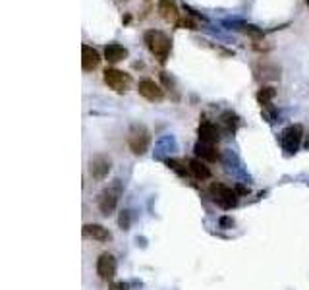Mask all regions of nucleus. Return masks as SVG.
Wrapping results in <instances>:
<instances>
[{
  "instance_id": "8",
  "label": "nucleus",
  "mask_w": 309,
  "mask_h": 290,
  "mask_svg": "<svg viewBox=\"0 0 309 290\" xmlns=\"http://www.w3.org/2000/svg\"><path fill=\"white\" fill-rule=\"evenodd\" d=\"M137 91L147 101H161L162 97H164V89L157 81H153V79H141L139 85H137Z\"/></svg>"
},
{
  "instance_id": "19",
  "label": "nucleus",
  "mask_w": 309,
  "mask_h": 290,
  "mask_svg": "<svg viewBox=\"0 0 309 290\" xmlns=\"http://www.w3.org/2000/svg\"><path fill=\"white\" fill-rule=\"evenodd\" d=\"M221 120H223V124L228 128L230 132H234L236 128H238V124H240V122H238L240 118H238L234 113H230V111H228V113H224L223 116H221Z\"/></svg>"
},
{
  "instance_id": "10",
  "label": "nucleus",
  "mask_w": 309,
  "mask_h": 290,
  "mask_svg": "<svg viewBox=\"0 0 309 290\" xmlns=\"http://www.w3.org/2000/svg\"><path fill=\"white\" fill-rule=\"evenodd\" d=\"M100 64V54L97 49L89 47V45H83L81 47V68L85 72H93L97 66Z\"/></svg>"
},
{
  "instance_id": "1",
  "label": "nucleus",
  "mask_w": 309,
  "mask_h": 290,
  "mask_svg": "<svg viewBox=\"0 0 309 290\" xmlns=\"http://www.w3.org/2000/svg\"><path fill=\"white\" fill-rule=\"evenodd\" d=\"M145 43L159 62L164 64L168 60L170 51H172V41L166 33H162L159 29H149V31H145Z\"/></svg>"
},
{
  "instance_id": "20",
  "label": "nucleus",
  "mask_w": 309,
  "mask_h": 290,
  "mask_svg": "<svg viewBox=\"0 0 309 290\" xmlns=\"http://www.w3.org/2000/svg\"><path fill=\"white\" fill-rule=\"evenodd\" d=\"M166 164L172 168L174 172H178L180 176H187V172H189V168L182 166V163H178V161H174V159H168V161H166Z\"/></svg>"
},
{
  "instance_id": "5",
  "label": "nucleus",
  "mask_w": 309,
  "mask_h": 290,
  "mask_svg": "<svg viewBox=\"0 0 309 290\" xmlns=\"http://www.w3.org/2000/svg\"><path fill=\"white\" fill-rule=\"evenodd\" d=\"M301 139H303V128L299 124H292L282 130L280 134V147L284 149L288 155H294L301 145Z\"/></svg>"
},
{
  "instance_id": "9",
  "label": "nucleus",
  "mask_w": 309,
  "mask_h": 290,
  "mask_svg": "<svg viewBox=\"0 0 309 290\" xmlns=\"http://www.w3.org/2000/svg\"><path fill=\"white\" fill-rule=\"evenodd\" d=\"M111 168H112L111 159L105 157V155H97V157H93L91 163H89V172H91V176L97 178V180H105V178L109 176Z\"/></svg>"
},
{
  "instance_id": "13",
  "label": "nucleus",
  "mask_w": 309,
  "mask_h": 290,
  "mask_svg": "<svg viewBox=\"0 0 309 290\" xmlns=\"http://www.w3.org/2000/svg\"><path fill=\"white\" fill-rule=\"evenodd\" d=\"M128 56V49L122 47V45H118V43H109L107 47H105V58L109 60V62L116 64L124 60Z\"/></svg>"
},
{
  "instance_id": "11",
  "label": "nucleus",
  "mask_w": 309,
  "mask_h": 290,
  "mask_svg": "<svg viewBox=\"0 0 309 290\" xmlns=\"http://www.w3.org/2000/svg\"><path fill=\"white\" fill-rule=\"evenodd\" d=\"M157 10L161 14L162 20H166V22H178L180 18V12H178V4H176V0H159V4H157Z\"/></svg>"
},
{
  "instance_id": "3",
  "label": "nucleus",
  "mask_w": 309,
  "mask_h": 290,
  "mask_svg": "<svg viewBox=\"0 0 309 290\" xmlns=\"http://www.w3.org/2000/svg\"><path fill=\"white\" fill-rule=\"evenodd\" d=\"M149 143H151V134L143 124H134L130 128L128 145H130L134 155H143L149 149Z\"/></svg>"
},
{
  "instance_id": "25",
  "label": "nucleus",
  "mask_w": 309,
  "mask_h": 290,
  "mask_svg": "<svg viewBox=\"0 0 309 290\" xmlns=\"http://www.w3.org/2000/svg\"><path fill=\"white\" fill-rule=\"evenodd\" d=\"M118 288H120V290H128V286H126V284H118Z\"/></svg>"
},
{
  "instance_id": "24",
  "label": "nucleus",
  "mask_w": 309,
  "mask_h": 290,
  "mask_svg": "<svg viewBox=\"0 0 309 290\" xmlns=\"http://www.w3.org/2000/svg\"><path fill=\"white\" fill-rule=\"evenodd\" d=\"M236 191H238V196H246V194H249V188H246V186H238Z\"/></svg>"
},
{
  "instance_id": "22",
  "label": "nucleus",
  "mask_w": 309,
  "mask_h": 290,
  "mask_svg": "<svg viewBox=\"0 0 309 290\" xmlns=\"http://www.w3.org/2000/svg\"><path fill=\"white\" fill-rule=\"evenodd\" d=\"M176 26L184 27V29H185V27H187V29H197V27H195V24H193L189 18H180V20L176 22Z\"/></svg>"
},
{
  "instance_id": "6",
  "label": "nucleus",
  "mask_w": 309,
  "mask_h": 290,
  "mask_svg": "<svg viewBox=\"0 0 309 290\" xmlns=\"http://www.w3.org/2000/svg\"><path fill=\"white\" fill-rule=\"evenodd\" d=\"M102 79L116 93H124V91H128L130 85H132V76L122 72V70H116V68H107L102 72Z\"/></svg>"
},
{
  "instance_id": "4",
  "label": "nucleus",
  "mask_w": 309,
  "mask_h": 290,
  "mask_svg": "<svg viewBox=\"0 0 309 290\" xmlns=\"http://www.w3.org/2000/svg\"><path fill=\"white\" fill-rule=\"evenodd\" d=\"M211 196H213V200L219 203L223 209H232V207H236L238 205V191L232 188H228V186H224V184H221V182H215V184H211Z\"/></svg>"
},
{
  "instance_id": "23",
  "label": "nucleus",
  "mask_w": 309,
  "mask_h": 290,
  "mask_svg": "<svg viewBox=\"0 0 309 290\" xmlns=\"http://www.w3.org/2000/svg\"><path fill=\"white\" fill-rule=\"evenodd\" d=\"M219 225H221V228H232L234 227V219L232 217H223L219 221Z\"/></svg>"
},
{
  "instance_id": "12",
  "label": "nucleus",
  "mask_w": 309,
  "mask_h": 290,
  "mask_svg": "<svg viewBox=\"0 0 309 290\" xmlns=\"http://www.w3.org/2000/svg\"><path fill=\"white\" fill-rule=\"evenodd\" d=\"M197 134H199V141H203V143H211V145L219 143V139H221V134H219L217 126L211 124V122H207V120L201 122Z\"/></svg>"
},
{
  "instance_id": "2",
  "label": "nucleus",
  "mask_w": 309,
  "mask_h": 290,
  "mask_svg": "<svg viewBox=\"0 0 309 290\" xmlns=\"http://www.w3.org/2000/svg\"><path fill=\"white\" fill-rule=\"evenodd\" d=\"M124 191V186H122V180H112L111 184L107 186V188L100 191L99 196V211L102 215H109L116 209V205H118V200H120V196H122Z\"/></svg>"
},
{
  "instance_id": "26",
  "label": "nucleus",
  "mask_w": 309,
  "mask_h": 290,
  "mask_svg": "<svg viewBox=\"0 0 309 290\" xmlns=\"http://www.w3.org/2000/svg\"><path fill=\"white\" fill-rule=\"evenodd\" d=\"M305 2H307V6H309V0H305Z\"/></svg>"
},
{
  "instance_id": "17",
  "label": "nucleus",
  "mask_w": 309,
  "mask_h": 290,
  "mask_svg": "<svg viewBox=\"0 0 309 290\" xmlns=\"http://www.w3.org/2000/svg\"><path fill=\"white\" fill-rule=\"evenodd\" d=\"M274 95H276V89L271 87V85L261 87L259 91H257V101L261 103V107H263V109H267V107H271Z\"/></svg>"
},
{
  "instance_id": "21",
  "label": "nucleus",
  "mask_w": 309,
  "mask_h": 290,
  "mask_svg": "<svg viewBox=\"0 0 309 290\" xmlns=\"http://www.w3.org/2000/svg\"><path fill=\"white\" fill-rule=\"evenodd\" d=\"M118 225H120L122 230H128L130 225H132V213L130 211H122L120 217H118Z\"/></svg>"
},
{
  "instance_id": "7",
  "label": "nucleus",
  "mask_w": 309,
  "mask_h": 290,
  "mask_svg": "<svg viewBox=\"0 0 309 290\" xmlns=\"http://www.w3.org/2000/svg\"><path fill=\"white\" fill-rule=\"evenodd\" d=\"M116 257L112 255V253L105 252L99 255V259H97V275H99L102 280H109L111 282L114 275H116Z\"/></svg>"
},
{
  "instance_id": "18",
  "label": "nucleus",
  "mask_w": 309,
  "mask_h": 290,
  "mask_svg": "<svg viewBox=\"0 0 309 290\" xmlns=\"http://www.w3.org/2000/svg\"><path fill=\"white\" fill-rule=\"evenodd\" d=\"M242 31L249 35V37L253 39V41H263L265 39V31L259 29L257 26H251V24H247V26H242Z\"/></svg>"
},
{
  "instance_id": "14",
  "label": "nucleus",
  "mask_w": 309,
  "mask_h": 290,
  "mask_svg": "<svg viewBox=\"0 0 309 290\" xmlns=\"http://www.w3.org/2000/svg\"><path fill=\"white\" fill-rule=\"evenodd\" d=\"M195 153H197L199 159L203 161H209V163H215L219 161V149L211 143H203V141H197L195 143Z\"/></svg>"
},
{
  "instance_id": "16",
  "label": "nucleus",
  "mask_w": 309,
  "mask_h": 290,
  "mask_svg": "<svg viewBox=\"0 0 309 290\" xmlns=\"http://www.w3.org/2000/svg\"><path fill=\"white\" fill-rule=\"evenodd\" d=\"M189 174H193V176L197 178V180H207V178H211V170H209V166L203 163L201 159H191L189 161Z\"/></svg>"
},
{
  "instance_id": "15",
  "label": "nucleus",
  "mask_w": 309,
  "mask_h": 290,
  "mask_svg": "<svg viewBox=\"0 0 309 290\" xmlns=\"http://www.w3.org/2000/svg\"><path fill=\"white\" fill-rule=\"evenodd\" d=\"M83 234L89 236V238L97 240V242H109L111 240V232H109V228H105L102 225H85L83 227Z\"/></svg>"
}]
</instances>
